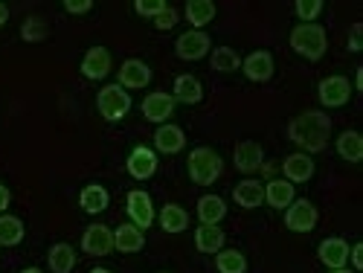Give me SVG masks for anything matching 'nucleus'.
Listing matches in <instances>:
<instances>
[{
    "label": "nucleus",
    "mask_w": 363,
    "mask_h": 273,
    "mask_svg": "<svg viewBox=\"0 0 363 273\" xmlns=\"http://www.w3.org/2000/svg\"><path fill=\"white\" fill-rule=\"evenodd\" d=\"M288 137L306 151H323L331 137V119L323 111H306L291 119Z\"/></svg>",
    "instance_id": "f257e3e1"
},
{
    "label": "nucleus",
    "mask_w": 363,
    "mask_h": 273,
    "mask_svg": "<svg viewBox=\"0 0 363 273\" xmlns=\"http://www.w3.org/2000/svg\"><path fill=\"white\" fill-rule=\"evenodd\" d=\"M291 47L308 62H320L328 50V35L320 23H299L291 29Z\"/></svg>",
    "instance_id": "f03ea898"
},
{
    "label": "nucleus",
    "mask_w": 363,
    "mask_h": 273,
    "mask_svg": "<svg viewBox=\"0 0 363 273\" xmlns=\"http://www.w3.org/2000/svg\"><path fill=\"white\" fill-rule=\"evenodd\" d=\"M186 172L198 186H213L218 174L224 172V160L218 157V151L201 145V148H192V155L186 160Z\"/></svg>",
    "instance_id": "7ed1b4c3"
},
{
    "label": "nucleus",
    "mask_w": 363,
    "mask_h": 273,
    "mask_svg": "<svg viewBox=\"0 0 363 273\" xmlns=\"http://www.w3.org/2000/svg\"><path fill=\"white\" fill-rule=\"evenodd\" d=\"M96 108H99L102 119H108V123H116V119H123V116L131 111V96H128V90H125V87L108 84V87L99 90Z\"/></svg>",
    "instance_id": "20e7f679"
},
{
    "label": "nucleus",
    "mask_w": 363,
    "mask_h": 273,
    "mask_svg": "<svg viewBox=\"0 0 363 273\" xmlns=\"http://www.w3.org/2000/svg\"><path fill=\"white\" fill-rule=\"evenodd\" d=\"M317 221H320V212H317V206H314L311 201H306V198L294 201V204L285 209V227H288L291 233H311V230L317 227Z\"/></svg>",
    "instance_id": "39448f33"
},
{
    "label": "nucleus",
    "mask_w": 363,
    "mask_h": 273,
    "mask_svg": "<svg viewBox=\"0 0 363 273\" xmlns=\"http://www.w3.org/2000/svg\"><path fill=\"white\" fill-rule=\"evenodd\" d=\"M209 50H213V38H209L203 29H189V33H184L174 41V52H177V58H184V62H201Z\"/></svg>",
    "instance_id": "423d86ee"
},
{
    "label": "nucleus",
    "mask_w": 363,
    "mask_h": 273,
    "mask_svg": "<svg viewBox=\"0 0 363 273\" xmlns=\"http://www.w3.org/2000/svg\"><path fill=\"white\" fill-rule=\"evenodd\" d=\"M320 102L323 108H343L349 99H352V82L346 76H328L320 82Z\"/></svg>",
    "instance_id": "0eeeda50"
},
{
    "label": "nucleus",
    "mask_w": 363,
    "mask_h": 273,
    "mask_svg": "<svg viewBox=\"0 0 363 273\" xmlns=\"http://www.w3.org/2000/svg\"><path fill=\"white\" fill-rule=\"evenodd\" d=\"M125 209H128V216H131V224H134V227L145 230V227L155 224V204H151V195H148V192H143V189L128 192V198H125Z\"/></svg>",
    "instance_id": "6e6552de"
},
{
    "label": "nucleus",
    "mask_w": 363,
    "mask_h": 273,
    "mask_svg": "<svg viewBox=\"0 0 363 273\" xmlns=\"http://www.w3.org/2000/svg\"><path fill=\"white\" fill-rule=\"evenodd\" d=\"M82 250L90 256H108L113 250V233L105 224H90L82 235Z\"/></svg>",
    "instance_id": "1a4fd4ad"
},
{
    "label": "nucleus",
    "mask_w": 363,
    "mask_h": 273,
    "mask_svg": "<svg viewBox=\"0 0 363 273\" xmlns=\"http://www.w3.org/2000/svg\"><path fill=\"white\" fill-rule=\"evenodd\" d=\"M282 172H285L288 184H306V180L314 177V160L306 151H296V155H288L282 160Z\"/></svg>",
    "instance_id": "9d476101"
},
{
    "label": "nucleus",
    "mask_w": 363,
    "mask_h": 273,
    "mask_svg": "<svg viewBox=\"0 0 363 273\" xmlns=\"http://www.w3.org/2000/svg\"><path fill=\"white\" fill-rule=\"evenodd\" d=\"M241 70H245L250 82H270V76H274V55L267 50H256L241 62Z\"/></svg>",
    "instance_id": "9b49d317"
},
{
    "label": "nucleus",
    "mask_w": 363,
    "mask_h": 273,
    "mask_svg": "<svg viewBox=\"0 0 363 273\" xmlns=\"http://www.w3.org/2000/svg\"><path fill=\"white\" fill-rule=\"evenodd\" d=\"M235 169L238 172H245V174H253V172H259L262 169V163H264V151H262V145L256 143V140H245V143H238L235 145Z\"/></svg>",
    "instance_id": "f8f14e48"
},
{
    "label": "nucleus",
    "mask_w": 363,
    "mask_h": 273,
    "mask_svg": "<svg viewBox=\"0 0 363 273\" xmlns=\"http://www.w3.org/2000/svg\"><path fill=\"white\" fill-rule=\"evenodd\" d=\"M128 174L134 177V180H148L151 174L157 172V155L151 151L148 145H137L134 151H131V157H128Z\"/></svg>",
    "instance_id": "ddd939ff"
},
{
    "label": "nucleus",
    "mask_w": 363,
    "mask_h": 273,
    "mask_svg": "<svg viewBox=\"0 0 363 273\" xmlns=\"http://www.w3.org/2000/svg\"><path fill=\"white\" fill-rule=\"evenodd\" d=\"M82 73L84 79H94V82L105 79L111 73V52L105 47H90L82 58Z\"/></svg>",
    "instance_id": "4468645a"
},
{
    "label": "nucleus",
    "mask_w": 363,
    "mask_h": 273,
    "mask_svg": "<svg viewBox=\"0 0 363 273\" xmlns=\"http://www.w3.org/2000/svg\"><path fill=\"white\" fill-rule=\"evenodd\" d=\"M320 262L328 267V270H337V267H346V262H349V245L343 238H337V235H331V238H325L323 245H320Z\"/></svg>",
    "instance_id": "2eb2a0df"
},
{
    "label": "nucleus",
    "mask_w": 363,
    "mask_h": 273,
    "mask_svg": "<svg viewBox=\"0 0 363 273\" xmlns=\"http://www.w3.org/2000/svg\"><path fill=\"white\" fill-rule=\"evenodd\" d=\"M172 111H174V99L169 94H148L143 99V116L148 119V123L166 126V119L172 116Z\"/></svg>",
    "instance_id": "dca6fc26"
},
{
    "label": "nucleus",
    "mask_w": 363,
    "mask_h": 273,
    "mask_svg": "<svg viewBox=\"0 0 363 273\" xmlns=\"http://www.w3.org/2000/svg\"><path fill=\"white\" fill-rule=\"evenodd\" d=\"M151 82V70L145 62L140 58H128V62L119 67V87H131V90H140Z\"/></svg>",
    "instance_id": "f3484780"
},
{
    "label": "nucleus",
    "mask_w": 363,
    "mask_h": 273,
    "mask_svg": "<svg viewBox=\"0 0 363 273\" xmlns=\"http://www.w3.org/2000/svg\"><path fill=\"white\" fill-rule=\"evenodd\" d=\"M155 145L160 155H177V151H184V145H186V134L180 126H160L155 134Z\"/></svg>",
    "instance_id": "a211bd4d"
},
{
    "label": "nucleus",
    "mask_w": 363,
    "mask_h": 273,
    "mask_svg": "<svg viewBox=\"0 0 363 273\" xmlns=\"http://www.w3.org/2000/svg\"><path fill=\"white\" fill-rule=\"evenodd\" d=\"M145 245V235L140 227L134 224H123V227H116L113 233V250H123V253H140Z\"/></svg>",
    "instance_id": "6ab92c4d"
},
{
    "label": "nucleus",
    "mask_w": 363,
    "mask_h": 273,
    "mask_svg": "<svg viewBox=\"0 0 363 273\" xmlns=\"http://www.w3.org/2000/svg\"><path fill=\"white\" fill-rule=\"evenodd\" d=\"M172 99L184 102V105H198V102L203 99V84H201L195 76H189V73L177 76V79H174V96H172Z\"/></svg>",
    "instance_id": "aec40b11"
},
{
    "label": "nucleus",
    "mask_w": 363,
    "mask_h": 273,
    "mask_svg": "<svg viewBox=\"0 0 363 273\" xmlns=\"http://www.w3.org/2000/svg\"><path fill=\"white\" fill-rule=\"evenodd\" d=\"M233 198L238 206L245 209H256L264 204V186L259 184V180H241V184L233 189Z\"/></svg>",
    "instance_id": "412c9836"
},
{
    "label": "nucleus",
    "mask_w": 363,
    "mask_h": 273,
    "mask_svg": "<svg viewBox=\"0 0 363 273\" xmlns=\"http://www.w3.org/2000/svg\"><path fill=\"white\" fill-rule=\"evenodd\" d=\"M264 201L274 209H288L296 201L294 184H288V180H270V184L264 186Z\"/></svg>",
    "instance_id": "4be33fe9"
},
{
    "label": "nucleus",
    "mask_w": 363,
    "mask_h": 273,
    "mask_svg": "<svg viewBox=\"0 0 363 273\" xmlns=\"http://www.w3.org/2000/svg\"><path fill=\"white\" fill-rule=\"evenodd\" d=\"M79 204H82V209L87 212V216H99L102 209H108L111 195H108V189H102L99 184H90V186H84V189H82Z\"/></svg>",
    "instance_id": "5701e85b"
},
{
    "label": "nucleus",
    "mask_w": 363,
    "mask_h": 273,
    "mask_svg": "<svg viewBox=\"0 0 363 273\" xmlns=\"http://www.w3.org/2000/svg\"><path fill=\"white\" fill-rule=\"evenodd\" d=\"M195 247L201 253H218L224 247V230L216 224H203L195 230Z\"/></svg>",
    "instance_id": "b1692460"
},
{
    "label": "nucleus",
    "mask_w": 363,
    "mask_h": 273,
    "mask_svg": "<svg viewBox=\"0 0 363 273\" xmlns=\"http://www.w3.org/2000/svg\"><path fill=\"white\" fill-rule=\"evenodd\" d=\"M224 216H227L224 198H218V195H203V198L198 201V218H201V224H218V221H224Z\"/></svg>",
    "instance_id": "393cba45"
},
{
    "label": "nucleus",
    "mask_w": 363,
    "mask_h": 273,
    "mask_svg": "<svg viewBox=\"0 0 363 273\" xmlns=\"http://www.w3.org/2000/svg\"><path fill=\"white\" fill-rule=\"evenodd\" d=\"M50 270L52 273H70L76 267V250L67 245V241H58V245L50 247Z\"/></svg>",
    "instance_id": "a878e982"
},
{
    "label": "nucleus",
    "mask_w": 363,
    "mask_h": 273,
    "mask_svg": "<svg viewBox=\"0 0 363 273\" xmlns=\"http://www.w3.org/2000/svg\"><path fill=\"white\" fill-rule=\"evenodd\" d=\"M160 227L166 233H184L189 227V212L184 206H177V204H166L160 209Z\"/></svg>",
    "instance_id": "bb28decb"
},
{
    "label": "nucleus",
    "mask_w": 363,
    "mask_h": 273,
    "mask_svg": "<svg viewBox=\"0 0 363 273\" xmlns=\"http://www.w3.org/2000/svg\"><path fill=\"white\" fill-rule=\"evenodd\" d=\"M337 155L349 163H360L363 160V137L357 131H343L337 137Z\"/></svg>",
    "instance_id": "cd10ccee"
},
{
    "label": "nucleus",
    "mask_w": 363,
    "mask_h": 273,
    "mask_svg": "<svg viewBox=\"0 0 363 273\" xmlns=\"http://www.w3.org/2000/svg\"><path fill=\"white\" fill-rule=\"evenodd\" d=\"M213 18H216V4L213 0H189L186 4V21L192 23V29L206 26Z\"/></svg>",
    "instance_id": "c85d7f7f"
},
{
    "label": "nucleus",
    "mask_w": 363,
    "mask_h": 273,
    "mask_svg": "<svg viewBox=\"0 0 363 273\" xmlns=\"http://www.w3.org/2000/svg\"><path fill=\"white\" fill-rule=\"evenodd\" d=\"M23 241V221L15 216H0V245L4 247H15Z\"/></svg>",
    "instance_id": "c756f323"
},
{
    "label": "nucleus",
    "mask_w": 363,
    "mask_h": 273,
    "mask_svg": "<svg viewBox=\"0 0 363 273\" xmlns=\"http://www.w3.org/2000/svg\"><path fill=\"white\" fill-rule=\"evenodd\" d=\"M218 273H247V259L238 250H218Z\"/></svg>",
    "instance_id": "7c9ffc66"
},
{
    "label": "nucleus",
    "mask_w": 363,
    "mask_h": 273,
    "mask_svg": "<svg viewBox=\"0 0 363 273\" xmlns=\"http://www.w3.org/2000/svg\"><path fill=\"white\" fill-rule=\"evenodd\" d=\"M238 67H241V58H238L235 50H230V47L213 50V70H218V73H233V70H238Z\"/></svg>",
    "instance_id": "2f4dec72"
},
{
    "label": "nucleus",
    "mask_w": 363,
    "mask_h": 273,
    "mask_svg": "<svg viewBox=\"0 0 363 273\" xmlns=\"http://www.w3.org/2000/svg\"><path fill=\"white\" fill-rule=\"evenodd\" d=\"M21 35H23V41H29V44H38V41L47 38V26H44L38 18H26L23 26H21Z\"/></svg>",
    "instance_id": "473e14b6"
},
{
    "label": "nucleus",
    "mask_w": 363,
    "mask_h": 273,
    "mask_svg": "<svg viewBox=\"0 0 363 273\" xmlns=\"http://www.w3.org/2000/svg\"><path fill=\"white\" fill-rule=\"evenodd\" d=\"M294 9L302 23H314V18L323 12V0H296Z\"/></svg>",
    "instance_id": "72a5a7b5"
},
{
    "label": "nucleus",
    "mask_w": 363,
    "mask_h": 273,
    "mask_svg": "<svg viewBox=\"0 0 363 273\" xmlns=\"http://www.w3.org/2000/svg\"><path fill=\"white\" fill-rule=\"evenodd\" d=\"M134 9H137V15H143V18H157V15L166 9V0H137Z\"/></svg>",
    "instance_id": "f704fd0d"
},
{
    "label": "nucleus",
    "mask_w": 363,
    "mask_h": 273,
    "mask_svg": "<svg viewBox=\"0 0 363 273\" xmlns=\"http://www.w3.org/2000/svg\"><path fill=\"white\" fill-rule=\"evenodd\" d=\"M177 21H180V18H177V9L166 4V9H163V12L157 15V18H155V26H157V29H163V33H166V29L177 26Z\"/></svg>",
    "instance_id": "c9c22d12"
},
{
    "label": "nucleus",
    "mask_w": 363,
    "mask_h": 273,
    "mask_svg": "<svg viewBox=\"0 0 363 273\" xmlns=\"http://www.w3.org/2000/svg\"><path fill=\"white\" fill-rule=\"evenodd\" d=\"M360 33H363V23H352V29H349V50H352V52H360V50H363Z\"/></svg>",
    "instance_id": "e433bc0d"
},
{
    "label": "nucleus",
    "mask_w": 363,
    "mask_h": 273,
    "mask_svg": "<svg viewBox=\"0 0 363 273\" xmlns=\"http://www.w3.org/2000/svg\"><path fill=\"white\" fill-rule=\"evenodd\" d=\"M65 9H67L70 15H84V12L94 9V4H90V0H67Z\"/></svg>",
    "instance_id": "4c0bfd02"
},
{
    "label": "nucleus",
    "mask_w": 363,
    "mask_h": 273,
    "mask_svg": "<svg viewBox=\"0 0 363 273\" xmlns=\"http://www.w3.org/2000/svg\"><path fill=\"white\" fill-rule=\"evenodd\" d=\"M349 259L354 262V270H360V267H363V245L349 247Z\"/></svg>",
    "instance_id": "58836bf2"
},
{
    "label": "nucleus",
    "mask_w": 363,
    "mask_h": 273,
    "mask_svg": "<svg viewBox=\"0 0 363 273\" xmlns=\"http://www.w3.org/2000/svg\"><path fill=\"white\" fill-rule=\"evenodd\" d=\"M9 201H12V195H9V189L0 184V216H4V212L9 209Z\"/></svg>",
    "instance_id": "ea45409f"
},
{
    "label": "nucleus",
    "mask_w": 363,
    "mask_h": 273,
    "mask_svg": "<svg viewBox=\"0 0 363 273\" xmlns=\"http://www.w3.org/2000/svg\"><path fill=\"white\" fill-rule=\"evenodd\" d=\"M9 21V9H6V4H0V26H4Z\"/></svg>",
    "instance_id": "a19ab883"
},
{
    "label": "nucleus",
    "mask_w": 363,
    "mask_h": 273,
    "mask_svg": "<svg viewBox=\"0 0 363 273\" xmlns=\"http://www.w3.org/2000/svg\"><path fill=\"white\" fill-rule=\"evenodd\" d=\"M331 273H354V270H349V267H337V270H331Z\"/></svg>",
    "instance_id": "79ce46f5"
},
{
    "label": "nucleus",
    "mask_w": 363,
    "mask_h": 273,
    "mask_svg": "<svg viewBox=\"0 0 363 273\" xmlns=\"http://www.w3.org/2000/svg\"><path fill=\"white\" fill-rule=\"evenodd\" d=\"M21 273H41L38 267H26V270H21Z\"/></svg>",
    "instance_id": "37998d69"
},
{
    "label": "nucleus",
    "mask_w": 363,
    "mask_h": 273,
    "mask_svg": "<svg viewBox=\"0 0 363 273\" xmlns=\"http://www.w3.org/2000/svg\"><path fill=\"white\" fill-rule=\"evenodd\" d=\"M90 273H111V270H105V267H94V270H90Z\"/></svg>",
    "instance_id": "c03bdc74"
}]
</instances>
